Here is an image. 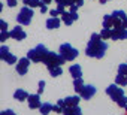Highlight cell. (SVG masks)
Instances as JSON below:
<instances>
[{
    "mask_svg": "<svg viewBox=\"0 0 127 115\" xmlns=\"http://www.w3.org/2000/svg\"><path fill=\"white\" fill-rule=\"evenodd\" d=\"M103 29H114L112 15H105L103 17Z\"/></svg>",
    "mask_w": 127,
    "mask_h": 115,
    "instance_id": "ffe728a7",
    "label": "cell"
},
{
    "mask_svg": "<svg viewBox=\"0 0 127 115\" xmlns=\"http://www.w3.org/2000/svg\"><path fill=\"white\" fill-rule=\"evenodd\" d=\"M115 84H118V85H121V87H126V85H127V76L118 73L117 78H115Z\"/></svg>",
    "mask_w": 127,
    "mask_h": 115,
    "instance_id": "603a6c76",
    "label": "cell"
},
{
    "mask_svg": "<svg viewBox=\"0 0 127 115\" xmlns=\"http://www.w3.org/2000/svg\"><path fill=\"white\" fill-rule=\"evenodd\" d=\"M30 61H32V60L29 58V57H26V58L23 57V58L17 63V72H18L20 75H26V73H27V70H29Z\"/></svg>",
    "mask_w": 127,
    "mask_h": 115,
    "instance_id": "9c48e42d",
    "label": "cell"
},
{
    "mask_svg": "<svg viewBox=\"0 0 127 115\" xmlns=\"http://www.w3.org/2000/svg\"><path fill=\"white\" fill-rule=\"evenodd\" d=\"M48 52L49 51L46 49L45 45H37L36 48H33V49H30L27 52V57H29L33 63H43V60L46 58Z\"/></svg>",
    "mask_w": 127,
    "mask_h": 115,
    "instance_id": "7a4b0ae2",
    "label": "cell"
},
{
    "mask_svg": "<svg viewBox=\"0 0 127 115\" xmlns=\"http://www.w3.org/2000/svg\"><path fill=\"white\" fill-rule=\"evenodd\" d=\"M46 27L48 29H58L60 27V20L57 18V17H51V18H48L46 20Z\"/></svg>",
    "mask_w": 127,
    "mask_h": 115,
    "instance_id": "e0dca14e",
    "label": "cell"
},
{
    "mask_svg": "<svg viewBox=\"0 0 127 115\" xmlns=\"http://www.w3.org/2000/svg\"><path fill=\"white\" fill-rule=\"evenodd\" d=\"M64 61H66V60L63 58V57H61L60 54H57V52H48L46 58L43 60V63L46 64V67H48V69L58 67V66H61L63 63H64Z\"/></svg>",
    "mask_w": 127,
    "mask_h": 115,
    "instance_id": "5b68a950",
    "label": "cell"
},
{
    "mask_svg": "<svg viewBox=\"0 0 127 115\" xmlns=\"http://www.w3.org/2000/svg\"><path fill=\"white\" fill-rule=\"evenodd\" d=\"M45 90V81H39V90H37V94H42Z\"/></svg>",
    "mask_w": 127,
    "mask_h": 115,
    "instance_id": "f546056e",
    "label": "cell"
},
{
    "mask_svg": "<svg viewBox=\"0 0 127 115\" xmlns=\"http://www.w3.org/2000/svg\"><path fill=\"white\" fill-rule=\"evenodd\" d=\"M48 70H49V75H51V76H54V78H57V76L63 75L61 66H58V67H52V69H48Z\"/></svg>",
    "mask_w": 127,
    "mask_h": 115,
    "instance_id": "d4e9b609",
    "label": "cell"
},
{
    "mask_svg": "<svg viewBox=\"0 0 127 115\" xmlns=\"http://www.w3.org/2000/svg\"><path fill=\"white\" fill-rule=\"evenodd\" d=\"M42 2H43V3H45V5H49V3H51V2H52V0H42Z\"/></svg>",
    "mask_w": 127,
    "mask_h": 115,
    "instance_id": "ab89813d",
    "label": "cell"
},
{
    "mask_svg": "<svg viewBox=\"0 0 127 115\" xmlns=\"http://www.w3.org/2000/svg\"><path fill=\"white\" fill-rule=\"evenodd\" d=\"M117 105H118L120 108H126V106H127V97H126V96H121V97L117 100Z\"/></svg>",
    "mask_w": 127,
    "mask_h": 115,
    "instance_id": "4316f807",
    "label": "cell"
},
{
    "mask_svg": "<svg viewBox=\"0 0 127 115\" xmlns=\"http://www.w3.org/2000/svg\"><path fill=\"white\" fill-rule=\"evenodd\" d=\"M29 96H30V94H29L26 90H23V88H18V90L14 93V99H17L18 102H24V100H27Z\"/></svg>",
    "mask_w": 127,
    "mask_h": 115,
    "instance_id": "5bb4252c",
    "label": "cell"
},
{
    "mask_svg": "<svg viewBox=\"0 0 127 115\" xmlns=\"http://www.w3.org/2000/svg\"><path fill=\"white\" fill-rule=\"evenodd\" d=\"M61 21L64 23L66 26H72V23H73L75 20H73V17H72L70 11H69V12H66V11H64V12L61 14Z\"/></svg>",
    "mask_w": 127,
    "mask_h": 115,
    "instance_id": "ac0fdd59",
    "label": "cell"
},
{
    "mask_svg": "<svg viewBox=\"0 0 127 115\" xmlns=\"http://www.w3.org/2000/svg\"><path fill=\"white\" fill-rule=\"evenodd\" d=\"M123 27H124V29H127V20H124V21H123Z\"/></svg>",
    "mask_w": 127,
    "mask_h": 115,
    "instance_id": "60d3db41",
    "label": "cell"
},
{
    "mask_svg": "<svg viewBox=\"0 0 127 115\" xmlns=\"http://www.w3.org/2000/svg\"><path fill=\"white\" fill-rule=\"evenodd\" d=\"M63 114L64 115H82V111L79 106H67Z\"/></svg>",
    "mask_w": 127,
    "mask_h": 115,
    "instance_id": "9a60e30c",
    "label": "cell"
},
{
    "mask_svg": "<svg viewBox=\"0 0 127 115\" xmlns=\"http://www.w3.org/2000/svg\"><path fill=\"white\" fill-rule=\"evenodd\" d=\"M99 2H100V3H108L109 0H99Z\"/></svg>",
    "mask_w": 127,
    "mask_h": 115,
    "instance_id": "b9f144b4",
    "label": "cell"
},
{
    "mask_svg": "<svg viewBox=\"0 0 127 115\" xmlns=\"http://www.w3.org/2000/svg\"><path fill=\"white\" fill-rule=\"evenodd\" d=\"M33 15H34L33 8L24 6V8L20 11V14L17 15V21H18L21 26H29V24L32 23V20H33Z\"/></svg>",
    "mask_w": 127,
    "mask_h": 115,
    "instance_id": "277c9868",
    "label": "cell"
},
{
    "mask_svg": "<svg viewBox=\"0 0 127 115\" xmlns=\"http://www.w3.org/2000/svg\"><path fill=\"white\" fill-rule=\"evenodd\" d=\"M106 94L117 103V100L121 97V96H124V93H123V88H121V85L118 87V84H112V85H109L108 88H106Z\"/></svg>",
    "mask_w": 127,
    "mask_h": 115,
    "instance_id": "8992f818",
    "label": "cell"
},
{
    "mask_svg": "<svg viewBox=\"0 0 127 115\" xmlns=\"http://www.w3.org/2000/svg\"><path fill=\"white\" fill-rule=\"evenodd\" d=\"M39 9H40V12H42V14H46V12H48V5H45V3H43Z\"/></svg>",
    "mask_w": 127,
    "mask_h": 115,
    "instance_id": "d6a6232c",
    "label": "cell"
},
{
    "mask_svg": "<svg viewBox=\"0 0 127 115\" xmlns=\"http://www.w3.org/2000/svg\"><path fill=\"white\" fill-rule=\"evenodd\" d=\"M24 6H30V8H40L43 5L42 0H23Z\"/></svg>",
    "mask_w": 127,
    "mask_h": 115,
    "instance_id": "d6986e66",
    "label": "cell"
},
{
    "mask_svg": "<svg viewBox=\"0 0 127 115\" xmlns=\"http://www.w3.org/2000/svg\"><path fill=\"white\" fill-rule=\"evenodd\" d=\"M81 99H82L81 96H70V97H66L64 102H66V106H78Z\"/></svg>",
    "mask_w": 127,
    "mask_h": 115,
    "instance_id": "2e32d148",
    "label": "cell"
},
{
    "mask_svg": "<svg viewBox=\"0 0 127 115\" xmlns=\"http://www.w3.org/2000/svg\"><path fill=\"white\" fill-rule=\"evenodd\" d=\"M8 37H11L9 36V31L8 30H2V31H0V40H2V42H5Z\"/></svg>",
    "mask_w": 127,
    "mask_h": 115,
    "instance_id": "83f0119b",
    "label": "cell"
},
{
    "mask_svg": "<svg viewBox=\"0 0 127 115\" xmlns=\"http://www.w3.org/2000/svg\"><path fill=\"white\" fill-rule=\"evenodd\" d=\"M70 14H72V17H73V20H75V21H76V20L79 18V15H78V12H70Z\"/></svg>",
    "mask_w": 127,
    "mask_h": 115,
    "instance_id": "f35d334b",
    "label": "cell"
},
{
    "mask_svg": "<svg viewBox=\"0 0 127 115\" xmlns=\"http://www.w3.org/2000/svg\"><path fill=\"white\" fill-rule=\"evenodd\" d=\"M52 109H54V106H52L51 103H48V102H46V103H42V106H40V109H39V111H40V114H42V115H48Z\"/></svg>",
    "mask_w": 127,
    "mask_h": 115,
    "instance_id": "44dd1931",
    "label": "cell"
},
{
    "mask_svg": "<svg viewBox=\"0 0 127 115\" xmlns=\"http://www.w3.org/2000/svg\"><path fill=\"white\" fill-rule=\"evenodd\" d=\"M111 39H114V40L127 39V29H124V27H114V29H112V36H111Z\"/></svg>",
    "mask_w": 127,
    "mask_h": 115,
    "instance_id": "ba28073f",
    "label": "cell"
},
{
    "mask_svg": "<svg viewBox=\"0 0 127 115\" xmlns=\"http://www.w3.org/2000/svg\"><path fill=\"white\" fill-rule=\"evenodd\" d=\"M8 6H11V8L17 6V0H8Z\"/></svg>",
    "mask_w": 127,
    "mask_h": 115,
    "instance_id": "d590c367",
    "label": "cell"
},
{
    "mask_svg": "<svg viewBox=\"0 0 127 115\" xmlns=\"http://www.w3.org/2000/svg\"><path fill=\"white\" fill-rule=\"evenodd\" d=\"M60 55L64 58L66 61H72V60H75L76 57H78V49H75L70 43H63V45H60Z\"/></svg>",
    "mask_w": 127,
    "mask_h": 115,
    "instance_id": "3957f363",
    "label": "cell"
},
{
    "mask_svg": "<svg viewBox=\"0 0 127 115\" xmlns=\"http://www.w3.org/2000/svg\"><path fill=\"white\" fill-rule=\"evenodd\" d=\"M40 94H30L27 102H29V108L30 109H40L42 103H40Z\"/></svg>",
    "mask_w": 127,
    "mask_h": 115,
    "instance_id": "7c38bea8",
    "label": "cell"
},
{
    "mask_svg": "<svg viewBox=\"0 0 127 115\" xmlns=\"http://www.w3.org/2000/svg\"><path fill=\"white\" fill-rule=\"evenodd\" d=\"M69 73L72 75L73 79H78V78L82 76V69H81L79 64H72V66L69 67Z\"/></svg>",
    "mask_w": 127,
    "mask_h": 115,
    "instance_id": "4fadbf2b",
    "label": "cell"
},
{
    "mask_svg": "<svg viewBox=\"0 0 127 115\" xmlns=\"http://www.w3.org/2000/svg\"><path fill=\"white\" fill-rule=\"evenodd\" d=\"M0 30H8V24H6V21H0Z\"/></svg>",
    "mask_w": 127,
    "mask_h": 115,
    "instance_id": "1f68e13d",
    "label": "cell"
},
{
    "mask_svg": "<svg viewBox=\"0 0 127 115\" xmlns=\"http://www.w3.org/2000/svg\"><path fill=\"white\" fill-rule=\"evenodd\" d=\"M0 58H2L3 61H6V63H9V64L17 63V57L12 52H9V48L6 45H3L2 48H0Z\"/></svg>",
    "mask_w": 127,
    "mask_h": 115,
    "instance_id": "52a82bcc",
    "label": "cell"
},
{
    "mask_svg": "<svg viewBox=\"0 0 127 115\" xmlns=\"http://www.w3.org/2000/svg\"><path fill=\"white\" fill-rule=\"evenodd\" d=\"M49 15H51V17H57V15H61V14H60L58 9H52V11L49 12Z\"/></svg>",
    "mask_w": 127,
    "mask_h": 115,
    "instance_id": "836d02e7",
    "label": "cell"
},
{
    "mask_svg": "<svg viewBox=\"0 0 127 115\" xmlns=\"http://www.w3.org/2000/svg\"><path fill=\"white\" fill-rule=\"evenodd\" d=\"M78 8H79L78 5H72V6H70V12H76V11H78Z\"/></svg>",
    "mask_w": 127,
    "mask_h": 115,
    "instance_id": "8d00e7d4",
    "label": "cell"
},
{
    "mask_svg": "<svg viewBox=\"0 0 127 115\" xmlns=\"http://www.w3.org/2000/svg\"><path fill=\"white\" fill-rule=\"evenodd\" d=\"M52 111H54V112H57V114H63V109H61V108H60V106H58V105H55V106H54V109H52Z\"/></svg>",
    "mask_w": 127,
    "mask_h": 115,
    "instance_id": "e575fe53",
    "label": "cell"
},
{
    "mask_svg": "<svg viewBox=\"0 0 127 115\" xmlns=\"http://www.w3.org/2000/svg\"><path fill=\"white\" fill-rule=\"evenodd\" d=\"M94 94H96V87H94V85H84L82 91L79 93V96H81L84 100H88V99H91Z\"/></svg>",
    "mask_w": 127,
    "mask_h": 115,
    "instance_id": "8fae6325",
    "label": "cell"
},
{
    "mask_svg": "<svg viewBox=\"0 0 127 115\" xmlns=\"http://www.w3.org/2000/svg\"><path fill=\"white\" fill-rule=\"evenodd\" d=\"M73 88H75L76 93H81V91H82V88H84V81H82V78H78V79L73 81Z\"/></svg>",
    "mask_w": 127,
    "mask_h": 115,
    "instance_id": "7402d4cb",
    "label": "cell"
},
{
    "mask_svg": "<svg viewBox=\"0 0 127 115\" xmlns=\"http://www.w3.org/2000/svg\"><path fill=\"white\" fill-rule=\"evenodd\" d=\"M126 112H127V106H126Z\"/></svg>",
    "mask_w": 127,
    "mask_h": 115,
    "instance_id": "7bdbcfd3",
    "label": "cell"
},
{
    "mask_svg": "<svg viewBox=\"0 0 127 115\" xmlns=\"http://www.w3.org/2000/svg\"><path fill=\"white\" fill-rule=\"evenodd\" d=\"M55 3H57V6L66 8V6H72V5H75V0H55Z\"/></svg>",
    "mask_w": 127,
    "mask_h": 115,
    "instance_id": "cb8c5ba5",
    "label": "cell"
},
{
    "mask_svg": "<svg viewBox=\"0 0 127 115\" xmlns=\"http://www.w3.org/2000/svg\"><path fill=\"white\" fill-rule=\"evenodd\" d=\"M118 73L127 76V64H120V66H118Z\"/></svg>",
    "mask_w": 127,
    "mask_h": 115,
    "instance_id": "f1b7e54d",
    "label": "cell"
},
{
    "mask_svg": "<svg viewBox=\"0 0 127 115\" xmlns=\"http://www.w3.org/2000/svg\"><path fill=\"white\" fill-rule=\"evenodd\" d=\"M106 51H108V43L102 39L100 33H93L85 48V54L91 58H102Z\"/></svg>",
    "mask_w": 127,
    "mask_h": 115,
    "instance_id": "6da1fadb",
    "label": "cell"
},
{
    "mask_svg": "<svg viewBox=\"0 0 127 115\" xmlns=\"http://www.w3.org/2000/svg\"><path fill=\"white\" fill-rule=\"evenodd\" d=\"M9 36L12 37V39H15V40H23V39H26V31L23 30V27H20V26H17V27H14L11 31H9Z\"/></svg>",
    "mask_w": 127,
    "mask_h": 115,
    "instance_id": "30bf717a",
    "label": "cell"
},
{
    "mask_svg": "<svg viewBox=\"0 0 127 115\" xmlns=\"http://www.w3.org/2000/svg\"><path fill=\"white\" fill-rule=\"evenodd\" d=\"M0 115H17L14 111H11V109H6V111H2L0 112Z\"/></svg>",
    "mask_w": 127,
    "mask_h": 115,
    "instance_id": "4dcf8cb0",
    "label": "cell"
},
{
    "mask_svg": "<svg viewBox=\"0 0 127 115\" xmlns=\"http://www.w3.org/2000/svg\"><path fill=\"white\" fill-rule=\"evenodd\" d=\"M100 36H102V39H111V36H112V29H103V30L100 31Z\"/></svg>",
    "mask_w": 127,
    "mask_h": 115,
    "instance_id": "484cf974",
    "label": "cell"
},
{
    "mask_svg": "<svg viewBox=\"0 0 127 115\" xmlns=\"http://www.w3.org/2000/svg\"><path fill=\"white\" fill-rule=\"evenodd\" d=\"M75 5H78V6L81 8V6L84 5V0H75Z\"/></svg>",
    "mask_w": 127,
    "mask_h": 115,
    "instance_id": "74e56055",
    "label": "cell"
}]
</instances>
